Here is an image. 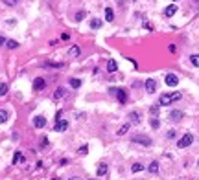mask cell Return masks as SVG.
<instances>
[{
  "instance_id": "obj_23",
  "label": "cell",
  "mask_w": 199,
  "mask_h": 180,
  "mask_svg": "<svg viewBox=\"0 0 199 180\" xmlns=\"http://www.w3.org/2000/svg\"><path fill=\"white\" fill-rule=\"evenodd\" d=\"M91 28H92V30H100V28H101V20L100 18H92L91 20Z\"/></svg>"
},
{
  "instance_id": "obj_3",
  "label": "cell",
  "mask_w": 199,
  "mask_h": 180,
  "mask_svg": "<svg viewBox=\"0 0 199 180\" xmlns=\"http://www.w3.org/2000/svg\"><path fill=\"white\" fill-rule=\"evenodd\" d=\"M131 142H135V143H140V145H144V147H151V138L149 136H146V134H142V133H136V134H133L131 136Z\"/></svg>"
},
{
  "instance_id": "obj_4",
  "label": "cell",
  "mask_w": 199,
  "mask_h": 180,
  "mask_svg": "<svg viewBox=\"0 0 199 180\" xmlns=\"http://www.w3.org/2000/svg\"><path fill=\"white\" fill-rule=\"evenodd\" d=\"M127 120L131 125H138V123L142 121V114L138 112V110H131V112L127 114Z\"/></svg>"
},
{
  "instance_id": "obj_41",
  "label": "cell",
  "mask_w": 199,
  "mask_h": 180,
  "mask_svg": "<svg viewBox=\"0 0 199 180\" xmlns=\"http://www.w3.org/2000/svg\"><path fill=\"white\" fill-rule=\"evenodd\" d=\"M88 180H96V178H88Z\"/></svg>"
},
{
  "instance_id": "obj_6",
  "label": "cell",
  "mask_w": 199,
  "mask_h": 180,
  "mask_svg": "<svg viewBox=\"0 0 199 180\" xmlns=\"http://www.w3.org/2000/svg\"><path fill=\"white\" fill-rule=\"evenodd\" d=\"M44 88H46V81L43 77L33 79V90H35V92H41V90H44Z\"/></svg>"
},
{
  "instance_id": "obj_5",
  "label": "cell",
  "mask_w": 199,
  "mask_h": 180,
  "mask_svg": "<svg viewBox=\"0 0 199 180\" xmlns=\"http://www.w3.org/2000/svg\"><path fill=\"white\" fill-rule=\"evenodd\" d=\"M192 142H194V134H184L181 140L177 142V147L184 149V147H188V145H192Z\"/></svg>"
},
{
  "instance_id": "obj_32",
  "label": "cell",
  "mask_w": 199,
  "mask_h": 180,
  "mask_svg": "<svg viewBox=\"0 0 199 180\" xmlns=\"http://www.w3.org/2000/svg\"><path fill=\"white\" fill-rule=\"evenodd\" d=\"M20 2V0H4V4L6 6H9V8H13V6H17Z\"/></svg>"
},
{
  "instance_id": "obj_2",
  "label": "cell",
  "mask_w": 199,
  "mask_h": 180,
  "mask_svg": "<svg viewBox=\"0 0 199 180\" xmlns=\"http://www.w3.org/2000/svg\"><path fill=\"white\" fill-rule=\"evenodd\" d=\"M109 92H111V96H116V99H118L122 105H123V103H127V90L126 88L111 86V88H109Z\"/></svg>"
},
{
  "instance_id": "obj_21",
  "label": "cell",
  "mask_w": 199,
  "mask_h": 180,
  "mask_svg": "<svg viewBox=\"0 0 199 180\" xmlns=\"http://www.w3.org/2000/svg\"><path fill=\"white\" fill-rule=\"evenodd\" d=\"M8 118H9V112H8V110H0V125L8 121Z\"/></svg>"
},
{
  "instance_id": "obj_24",
  "label": "cell",
  "mask_w": 199,
  "mask_h": 180,
  "mask_svg": "<svg viewBox=\"0 0 199 180\" xmlns=\"http://www.w3.org/2000/svg\"><path fill=\"white\" fill-rule=\"evenodd\" d=\"M190 63L194 64V66H197V68H199V53H194V55H190Z\"/></svg>"
},
{
  "instance_id": "obj_10",
  "label": "cell",
  "mask_w": 199,
  "mask_h": 180,
  "mask_svg": "<svg viewBox=\"0 0 199 180\" xmlns=\"http://www.w3.org/2000/svg\"><path fill=\"white\" fill-rule=\"evenodd\" d=\"M164 81H166V85H168V86H177V85H179V77H177L175 74H168Z\"/></svg>"
},
{
  "instance_id": "obj_30",
  "label": "cell",
  "mask_w": 199,
  "mask_h": 180,
  "mask_svg": "<svg viewBox=\"0 0 199 180\" xmlns=\"http://www.w3.org/2000/svg\"><path fill=\"white\" fill-rule=\"evenodd\" d=\"M149 114H151L153 118H157V116H159V107H157V105H153L151 108H149Z\"/></svg>"
},
{
  "instance_id": "obj_8",
  "label": "cell",
  "mask_w": 199,
  "mask_h": 180,
  "mask_svg": "<svg viewBox=\"0 0 199 180\" xmlns=\"http://www.w3.org/2000/svg\"><path fill=\"white\" fill-rule=\"evenodd\" d=\"M146 92H149V94H153L155 90H157V81L153 79V77H149V79H146Z\"/></svg>"
},
{
  "instance_id": "obj_16",
  "label": "cell",
  "mask_w": 199,
  "mask_h": 180,
  "mask_svg": "<svg viewBox=\"0 0 199 180\" xmlns=\"http://www.w3.org/2000/svg\"><path fill=\"white\" fill-rule=\"evenodd\" d=\"M105 20H107V22H113V20H114V11H113V8H105Z\"/></svg>"
},
{
  "instance_id": "obj_40",
  "label": "cell",
  "mask_w": 199,
  "mask_h": 180,
  "mask_svg": "<svg viewBox=\"0 0 199 180\" xmlns=\"http://www.w3.org/2000/svg\"><path fill=\"white\" fill-rule=\"evenodd\" d=\"M171 2H179V0H171Z\"/></svg>"
},
{
  "instance_id": "obj_11",
  "label": "cell",
  "mask_w": 199,
  "mask_h": 180,
  "mask_svg": "<svg viewBox=\"0 0 199 180\" xmlns=\"http://www.w3.org/2000/svg\"><path fill=\"white\" fill-rule=\"evenodd\" d=\"M183 118H184V112H183V110H171V112H170V120H171V121H181Z\"/></svg>"
},
{
  "instance_id": "obj_38",
  "label": "cell",
  "mask_w": 199,
  "mask_h": 180,
  "mask_svg": "<svg viewBox=\"0 0 199 180\" xmlns=\"http://www.w3.org/2000/svg\"><path fill=\"white\" fill-rule=\"evenodd\" d=\"M4 43H6V40H4V37H0V46H2Z\"/></svg>"
},
{
  "instance_id": "obj_15",
  "label": "cell",
  "mask_w": 199,
  "mask_h": 180,
  "mask_svg": "<svg viewBox=\"0 0 199 180\" xmlns=\"http://www.w3.org/2000/svg\"><path fill=\"white\" fill-rule=\"evenodd\" d=\"M175 13H177V6H175V4H170L168 8L164 9V15H166V17H173Z\"/></svg>"
},
{
  "instance_id": "obj_25",
  "label": "cell",
  "mask_w": 199,
  "mask_h": 180,
  "mask_svg": "<svg viewBox=\"0 0 199 180\" xmlns=\"http://www.w3.org/2000/svg\"><path fill=\"white\" fill-rule=\"evenodd\" d=\"M131 171L133 173H140V171H144V165L142 164H133L131 165Z\"/></svg>"
},
{
  "instance_id": "obj_13",
  "label": "cell",
  "mask_w": 199,
  "mask_h": 180,
  "mask_svg": "<svg viewBox=\"0 0 199 180\" xmlns=\"http://www.w3.org/2000/svg\"><path fill=\"white\" fill-rule=\"evenodd\" d=\"M107 171H109L107 164H98V169H96V175H98V176H105V175H107Z\"/></svg>"
},
{
  "instance_id": "obj_35",
  "label": "cell",
  "mask_w": 199,
  "mask_h": 180,
  "mask_svg": "<svg viewBox=\"0 0 199 180\" xmlns=\"http://www.w3.org/2000/svg\"><path fill=\"white\" fill-rule=\"evenodd\" d=\"M168 52H170V53H175V52H177L175 44H170V46H168Z\"/></svg>"
},
{
  "instance_id": "obj_14",
  "label": "cell",
  "mask_w": 199,
  "mask_h": 180,
  "mask_svg": "<svg viewBox=\"0 0 199 180\" xmlns=\"http://www.w3.org/2000/svg\"><path fill=\"white\" fill-rule=\"evenodd\" d=\"M79 53H81V48L78 44H74V46H70V50H68V57H78Z\"/></svg>"
},
{
  "instance_id": "obj_12",
  "label": "cell",
  "mask_w": 199,
  "mask_h": 180,
  "mask_svg": "<svg viewBox=\"0 0 199 180\" xmlns=\"http://www.w3.org/2000/svg\"><path fill=\"white\" fill-rule=\"evenodd\" d=\"M65 96H66V88L65 86H59L57 90H56V92H53V99H61V98H65Z\"/></svg>"
},
{
  "instance_id": "obj_9",
  "label": "cell",
  "mask_w": 199,
  "mask_h": 180,
  "mask_svg": "<svg viewBox=\"0 0 199 180\" xmlns=\"http://www.w3.org/2000/svg\"><path fill=\"white\" fill-rule=\"evenodd\" d=\"M33 127H35V129L46 127V118L44 116H35V118H33Z\"/></svg>"
},
{
  "instance_id": "obj_17",
  "label": "cell",
  "mask_w": 199,
  "mask_h": 180,
  "mask_svg": "<svg viewBox=\"0 0 199 180\" xmlns=\"http://www.w3.org/2000/svg\"><path fill=\"white\" fill-rule=\"evenodd\" d=\"M20 162H24V156H22V153H20V151H17L15 154H13V164H20Z\"/></svg>"
},
{
  "instance_id": "obj_29",
  "label": "cell",
  "mask_w": 199,
  "mask_h": 180,
  "mask_svg": "<svg viewBox=\"0 0 199 180\" xmlns=\"http://www.w3.org/2000/svg\"><path fill=\"white\" fill-rule=\"evenodd\" d=\"M8 90H9V86L6 85V83H2V85H0V96H6V94H8Z\"/></svg>"
},
{
  "instance_id": "obj_37",
  "label": "cell",
  "mask_w": 199,
  "mask_h": 180,
  "mask_svg": "<svg viewBox=\"0 0 199 180\" xmlns=\"http://www.w3.org/2000/svg\"><path fill=\"white\" fill-rule=\"evenodd\" d=\"M70 39V35H68V33H61V40H68Z\"/></svg>"
},
{
  "instance_id": "obj_19",
  "label": "cell",
  "mask_w": 199,
  "mask_h": 180,
  "mask_svg": "<svg viewBox=\"0 0 199 180\" xmlns=\"http://www.w3.org/2000/svg\"><path fill=\"white\" fill-rule=\"evenodd\" d=\"M107 70L109 72H116V70H118V64H116V61H109V63H107Z\"/></svg>"
},
{
  "instance_id": "obj_7",
  "label": "cell",
  "mask_w": 199,
  "mask_h": 180,
  "mask_svg": "<svg viewBox=\"0 0 199 180\" xmlns=\"http://www.w3.org/2000/svg\"><path fill=\"white\" fill-rule=\"evenodd\" d=\"M66 129H68V121H65V120H57L56 125H53V130H56V133H65Z\"/></svg>"
},
{
  "instance_id": "obj_26",
  "label": "cell",
  "mask_w": 199,
  "mask_h": 180,
  "mask_svg": "<svg viewBox=\"0 0 199 180\" xmlns=\"http://www.w3.org/2000/svg\"><path fill=\"white\" fill-rule=\"evenodd\" d=\"M6 46H8L9 50H15V48H19V43L17 40H6Z\"/></svg>"
},
{
  "instance_id": "obj_28",
  "label": "cell",
  "mask_w": 199,
  "mask_h": 180,
  "mask_svg": "<svg viewBox=\"0 0 199 180\" xmlns=\"http://www.w3.org/2000/svg\"><path fill=\"white\" fill-rule=\"evenodd\" d=\"M85 17H87V13H85V11H78V13H76V17H74V18H76V22H81V20H83Z\"/></svg>"
},
{
  "instance_id": "obj_27",
  "label": "cell",
  "mask_w": 199,
  "mask_h": 180,
  "mask_svg": "<svg viewBox=\"0 0 199 180\" xmlns=\"http://www.w3.org/2000/svg\"><path fill=\"white\" fill-rule=\"evenodd\" d=\"M149 125H151V129H159L160 127V121L157 120V118H151V120H149Z\"/></svg>"
},
{
  "instance_id": "obj_33",
  "label": "cell",
  "mask_w": 199,
  "mask_h": 180,
  "mask_svg": "<svg viewBox=\"0 0 199 180\" xmlns=\"http://www.w3.org/2000/svg\"><path fill=\"white\" fill-rule=\"evenodd\" d=\"M78 153H79V154H87V153H88V145H81Z\"/></svg>"
},
{
  "instance_id": "obj_31",
  "label": "cell",
  "mask_w": 199,
  "mask_h": 180,
  "mask_svg": "<svg viewBox=\"0 0 199 180\" xmlns=\"http://www.w3.org/2000/svg\"><path fill=\"white\" fill-rule=\"evenodd\" d=\"M70 86L72 88H79L81 86V81L79 79H70Z\"/></svg>"
},
{
  "instance_id": "obj_39",
  "label": "cell",
  "mask_w": 199,
  "mask_h": 180,
  "mask_svg": "<svg viewBox=\"0 0 199 180\" xmlns=\"http://www.w3.org/2000/svg\"><path fill=\"white\" fill-rule=\"evenodd\" d=\"M68 180H78V178H68Z\"/></svg>"
},
{
  "instance_id": "obj_22",
  "label": "cell",
  "mask_w": 199,
  "mask_h": 180,
  "mask_svg": "<svg viewBox=\"0 0 199 180\" xmlns=\"http://www.w3.org/2000/svg\"><path fill=\"white\" fill-rule=\"evenodd\" d=\"M43 66H50V68H63L65 63H52V61H48V63H43Z\"/></svg>"
},
{
  "instance_id": "obj_36",
  "label": "cell",
  "mask_w": 199,
  "mask_h": 180,
  "mask_svg": "<svg viewBox=\"0 0 199 180\" xmlns=\"http://www.w3.org/2000/svg\"><path fill=\"white\" fill-rule=\"evenodd\" d=\"M144 28H146V30H148V31H153V26H151V24H149V22H146V24H144Z\"/></svg>"
},
{
  "instance_id": "obj_42",
  "label": "cell",
  "mask_w": 199,
  "mask_h": 180,
  "mask_svg": "<svg viewBox=\"0 0 199 180\" xmlns=\"http://www.w3.org/2000/svg\"><path fill=\"white\" fill-rule=\"evenodd\" d=\"M53 180H57V178H53Z\"/></svg>"
},
{
  "instance_id": "obj_20",
  "label": "cell",
  "mask_w": 199,
  "mask_h": 180,
  "mask_svg": "<svg viewBox=\"0 0 199 180\" xmlns=\"http://www.w3.org/2000/svg\"><path fill=\"white\" fill-rule=\"evenodd\" d=\"M148 169H149V173H151V175H155V173H159V162H151Z\"/></svg>"
},
{
  "instance_id": "obj_1",
  "label": "cell",
  "mask_w": 199,
  "mask_h": 180,
  "mask_svg": "<svg viewBox=\"0 0 199 180\" xmlns=\"http://www.w3.org/2000/svg\"><path fill=\"white\" fill-rule=\"evenodd\" d=\"M183 98L181 92H171V94H160L159 98V105L160 107H166V105H171L173 101H179Z\"/></svg>"
},
{
  "instance_id": "obj_18",
  "label": "cell",
  "mask_w": 199,
  "mask_h": 180,
  "mask_svg": "<svg viewBox=\"0 0 199 180\" xmlns=\"http://www.w3.org/2000/svg\"><path fill=\"white\" fill-rule=\"evenodd\" d=\"M129 127H131V123H129V121H127V123H126V125H122V127L118 129V133H116V134H118V136H123V134H126V133H127V130H129Z\"/></svg>"
},
{
  "instance_id": "obj_34",
  "label": "cell",
  "mask_w": 199,
  "mask_h": 180,
  "mask_svg": "<svg viewBox=\"0 0 199 180\" xmlns=\"http://www.w3.org/2000/svg\"><path fill=\"white\" fill-rule=\"evenodd\" d=\"M166 138H168V140H173V138H175V130H168V133H166Z\"/></svg>"
}]
</instances>
